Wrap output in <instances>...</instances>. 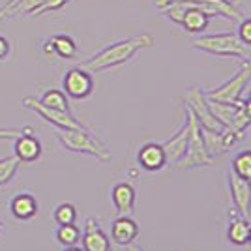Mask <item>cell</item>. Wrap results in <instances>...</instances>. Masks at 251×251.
Segmentation results:
<instances>
[{
	"label": "cell",
	"mask_w": 251,
	"mask_h": 251,
	"mask_svg": "<svg viewBox=\"0 0 251 251\" xmlns=\"http://www.w3.org/2000/svg\"><path fill=\"white\" fill-rule=\"evenodd\" d=\"M154 45V38L150 34H139L131 38H124L109 45H105L103 49L92 54L90 58H86L81 62V68H84L90 74H100L111 68H118L122 64L129 62L139 51L150 49Z\"/></svg>",
	"instance_id": "obj_1"
},
{
	"label": "cell",
	"mask_w": 251,
	"mask_h": 251,
	"mask_svg": "<svg viewBox=\"0 0 251 251\" xmlns=\"http://www.w3.org/2000/svg\"><path fill=\"white\" fill-rule=\"evenodd\" d=\"M56 141L64 150L94 156L100 163H109L113 159L111 150L88 127L86 129H56Z\"/></svg>",
	"instance_id": "obj_2"
},
{
	"label": "cell",
	"mask_w": 251,
	"mask_h": 251,
	"mask_svg": "<svg viewBox=\"0 0 251 251\" xmlns=\"http://www.w3.org/2000/svg\"><path fill=\"white\" fill-rule=\"evenodd\" d=\"M191 47L221 58H251L250 47L238 40L236 34H206L191 40Z\"/></svg>",
	"instance_id": "obj_3"
},
{
	"label": "cell",
	"mask_w": 251,
	"mask_h": 251,
	"mask_svg": "<svg viewBox=\"0 0 251 251\" xmlns=\"http://www.w3.org/2000/svg\"><path fill=\"white\" fill-rule=\"evenodd\" d=\"M251 79V58H244L240 68L236 70V74L230 77L227 83H223L218 88L212 90H202L208 100L214 101H221V103H230V105H240L242 103V94L246 90V84Z\"/></svg>",
	"instance_id": "obj_4"
},
{
	"label": "cell",
	"mask_w": 251,
	"mask_h": 251,
	"mask_svg": "<svg viewBox=\"0 0 251 251\" xmlns=\"http://www.w3.org/2000/svg\"><path fill=\"white\" fill-rule=\"evenodd\" d=\"M193 115V113H191ZM214 157L208 154V150L204 147V139H202V131L201 126L197 124L195 116L191 122V133H189L188 148L184 152V156L175 163V169H197V167H210L214 165Z\"/></svg>",
	"instance_id": "obj_5"
},
{
	"label": "cell",
	"mask_w": 251,
	"mask_h": 251,
	"mask_svg": "<svg viewBox=\"0 0 251 251\" xmlns=\"http://www.w3.org/2000/svg\"><path fill=\"white\" fill-rule=\"evenodd\" d=\"M21 105L25 109H30L38 116H42L45 122L54 126L56 129H86V126L81 124L70 111H58V109H51L38 100V98H23Z\"/></svg>",
	"instance_id": "obj_6"
},
{
	"label": "cell",
	"mask_w": 251,
	"mask_h": 251,
	"mask_svg": "<svg viewBox=\"0 0 251 251\" xmlns=\"http://www.w3.org/2000/svg\"><path fill=\"white\" fill-rule=\"evenodd\" d=\"M186 107L193 113L197 124H199L202 129H210V131H223V129H225V127L216 120V116L212 115L202 88H199V86H191V88H189L188 92H186Z\"/></svg>",
	"instance_id": "obj_7"
},
{
	"label": "cell",
	"mask_w": 251,
	"mask_h": 251,
	"mask_svg": "<svg viewBox=\"0 0 251 251\" xmlns=\"http://www.w3.org/2000/svg\"><path fill=\"white\" fill-rule=\"evenodd\" d=\"M64 94L72 100H86L94 92V79L92 74L86 72L84 68H72L68 70L62 79Z\"/></svg>",
	"instance_id": "obj_8"
},
{
	"label": "cell",
	"mask_w": 251,
	"mask_h": 251,
	"mask_svg": "<svg viewBox=\"0 0 251 251\" xmlns=\"http://www.w3.org/2000/svg\"><path fill=\"white\" fill-rule=\"evenodd\" d=\"M191 122H193V115H191V111L186 107V120H184L182 127L171 139H167L165 143H161V147L165 150V157H167L169 167H175V163L184 156V152L188 148L189 133H191Z\"/></svg>",
	"instance_id": "obj_9"
},
{
	"label": "cell",
	"mask_w": 251,
	"mask_h": 251,
	"mask_svg": "<svg viewBox=\"0 0 251 251\" xmlns=\"http://www.w3.org/2000/svg\"><path fill=\"white\" fill-rule=\"evenodd\" d=\"M227 186H229L230 199L234 202V208L238 210L244 218L251 220V184L236 176L232 171L227 173Z\"/></svg>",
	"instance_id": "obj_10"
},
{
	"label": "cell",
	"mask_w": 251,
	"mask_h": 251,
	"mask_svg": "<svg viewBox=\"0 0 251 251\" xmlns=\"http://www.w3.org/2000/svg\"><path fill=\"white\" fill-rule=\"evenodd\" d=\"M81 244H83L84 251H111V240L101 229L100 220L94 216H88L84 220Z\"/></svg>",
	"instance_id": "obj_11"
},
{
	"label": "cell",
	"mask_w": 251,
	"mask_h": 251,
	"mask_svg": "<svg viewBox=\"0 0 251 251\" xmlns=\"http://www.w3.org/2000/svg\"><path fill=\"white\" fill-rule=\"evenodd\" d=\"M137 163L147 173H159L167 167V157L161 143H145L137 150Z\"/></svg>",
	"instance_id": "obj_12"
},
{
	"label": "cell",
	"mask_w": 251,
	"mask_h": 251,
	"mask_svg": "<svg viewBox=\"0 0 251 251\" xmlns=\"http://www.w3.org/2000/svg\"><path fill=\"white\" fill-rule=\"evenodd\" d=\"M169 2H184V4H188V6L208 4V6H214V8H218V10L221 11V17H225V19H229V21H232V23H238L242 17H244L236 0H156V8L161 10L163 6H167Z\"/></svg>",
	"instance_id": "obj_13"
},
{
	"label": "cell",
	"mask_w": 251,
	"mask_h": 251,
	"mask_svg": "<svg viewBox=\"0 0 251 251\" xmlns=\"http://www.w3.org/2000/svg\"><path fill=\"white\" fill-rule=\"evenodd\" d=\"M111 201L118 216H131L137 202L135 188L129 182H118L111 189Z\"/></svg>",
	"instance_id": "obj_14"
},
{
	"label": "cell",
	"mask_w": 251,
	"mask_h": 251,
	"mask_svg": "<svg viewBox=\"0 0 251 251\" xmlns=\"http://www.w3.org/2000/svg\"><path fill=\"white\" fill-rule=\"evenodd\" d=\"M137 236H139V225L129 216H118L111 223V240L115 242L116 246L126 248L131 242H135Z\"/></svg>",
	"instance_id": "obj_15"
},
{
	"label": "cell",
	"mask_w": 251,
	"mask_h": 251,
	"mask_svg": "<svg viewBox=\"0 0 251 251\" xmlns=\"http://www.w3.org/2000/svg\"><path fill=\"white\" fill-rule=\"evenodd\" d=\"M43 148L40 139L34 135H19L13 139V154L23 163H32L38 161L42 156Z\"/></svg>",
	"instance_id": "obj_16"
},
{
	"label": "cell",
	"mask_w": 251,
	"mask_h": 251,
	"mask_svg": "<svg viewBox=\"0 0 251 251\" xmlns=\"http://www.w3.org/2000/svg\"><path fill=\"white\" fill-rule=\"evenodd\" d=\"M10 212L15 220L30 221L38 216V201L32 193H17L10 201Z\"/></svg>",
	"instance_id": "obj_17"
},
{
	"label": "cell",
	"mask_w": 251,
	"mask_h": 251,
	"mask_svg": "<svg viewBox=\"0 0 251 251\" xmlns=\"http://www.w3.org/2000/svg\"><path fill=\"white\" fill-rule=\"evenodd\" d=\"M250 227V220L238 214L236 208H232L229 212V223H227V240L234 246H246Z\"/></svg>",
	"instance_id": "obj_18"
},
{
	"label": "cell",
	"mask_w": 251,
	"mask_h": 251,
	"mask_svg": "<svg viewBox=\"0 0 251 251\" xmlns=\"http://www.w3.org/2000/svg\"><path fill=\"white\" fill-rule=\"evenodd\" d=\"M210 23V15L206 11H202L197 6H188L186 10V15L182 19V28L189 34H202V32L208 28Z\"/></svg>",
	"instance_id": "obj_19"
},
{
	"label": "cell",
	"mask_w": 251,
	"mask_h": 251,
	"mask_svg": "<svg viewBox=\"0 0 251 251\" xmlns=\"http://www.w3.org/2000/svg\"><path fill=\"white\" fill-rule=\"evenodd\" d=\"M230 171L251 184V148L238 150L230 159Z\"/></svg>",
	"instance_id": "obj_20"
},
{
	"label": "cell",
	"mask_w": 251,
	"mask_h": 251,
	"mask_svg": "<svg viewBox=\"0 0 251 251\" xmlns=\"http://www.w3.org/2000/svg\"><path fill=\"white\" fill-rule=\"evenodd\" d=\"M49 40H51L52 47H54V54H58L60 58L68 60V58H74L77 54V43H75L74 38H70L66 34H56Z\"/></svg>",
	"instance_id": "obj_21"
},
{
	"label": "cell",
	"mask_w": 251,
	"mask_h": 251,
	"mask_svg": "<svg viewBox=\"0 0 251 251\" xmlns=\"http://www.w3.org/2000/svg\"><path fill=\"white\" fill-rule=\"evenodd\" d=\"M45 107H51V109H58V111H70V101H68V96L64 94V90L58 88H49L42 94V98H38Z\"/></svg>",
	"instance_id": "obj_22"
},
{
	"label": "cell",
	"mask_w": 251,
	"mask_h": 251,
	"mask_svg": "<svg viewBox=\"0 0 251 251\" xmlns=\"http://www.w3.org/2000/svg\"><path fill=\"white\" fill-rule=\"evenodd\" d=\"M54 238L58 244L66 246H75L77 242L81 240V229L75 223H68V225H58L54 230Z\"/></svg>",
	"instance_id": "obj_23"
},
{
	"label": "cell",
	"mask_w": 251,
	"mask_h": 251,
	"mask_svg": "<svg viewBox=\"0 0 251 251\" xmlns=\"http://www.w3.org/2000/svg\"><path fill=\"white\" fill-rule=\"evenodd\" d=\"M19 159L15 156L11 157H2L0 159V186H6L10 184L13 178L17 176V171H19Z\"/></svg>",
	"instance_id": "obj_24"
},
{
	"label": "cell",
	"mask_w": 251,
	"mask_h": 251,
	"mask_svg": "<svg viewBox=\"0 0 251 251\" xmlns=\"http://www.w3.org/2000/svg\"><path fill=\"white\" fill-rule=\"evenodd\" d=\"M52 220L56 225H68V223H75L77 221V208L70 202H62L58 204L54 212H52Z\"/></svg>",
	"instance_id": "obj_25"
},
{
	"label": "cell",
	"mask_w": 251,
	"mask_h": 251,
	"mask_svg": "<svg viewBox=\"0 0 251 251\" xmlns=\"http://www.w3.org/2000/svg\"><path fill=\"white\" fill-rule=\"evenodd\" d=\"M236 25H238V28H236V30H238L236 32L238 40H240L246 47L251 49V17H242Z\"/></svg>",
	"instance_id": "obj_26"
},
{
	"label": "cell",
	"mask_w": 251,
	"mask_h": 251,
	"mask_svg": "<svg viewBox=\"0 0 251 251\" xmlns=\"http://www.w3.org/2000/svg\"><path fill=\"white\" fill-rule=\"evenodd\" d=\"M70 2H72V0H43V4L32 13V17H40V15H43V13L60 10V8H64L66 4H70Z\"/></svg>",
	"instance_id": "obj_27"
},
{
	"label": "cell",
	"mask_w": 251,
	"mask_h": 251,
	"mask_svg": "<svg viewBox=\"0 0 251 251\" xmlns=\"http://www.w3.org/2000/svg\"><path fill=\"white\" fill-rule=\"evenodd\" d=\"M21 135V129L15 127H0V141H13Z\"/></svg>",
	"instance_id": "obj_28"
},
{
	"label": "cell",
	"mask_w": 251,
	"mask_h": 251,
	"mask_svg": "<svg viewBox=\"0 0 251 251\" xmlns=\"http://www.w3.org/2000/svg\"><path fill=\"white\" fill-rule=\"evenodd\" d=\"M10 49H11L10 42H8L4 36H0V60H4V58L10 54Z\"/></svg>",
	"instance_id": "obj_29"
},
{
	"label": "cell",
	"mask_w": 251,
	"mask_h": 251,
	"mask_svg": "<svg viewBox=\"0 0 251 251\" xmlns=\"http://www.w3.org/2000/svg\"><path fill=\"white\" fill-rule=\"evenodd\" d=\"M240 107H242V113H244V115L251 120V98H248V96H246V100H242Z\"/></svg>",
	"instance_id": "obj_30"
},
{
	"label": "cell",
	"mask_w": 251,
	"mask_h": 251,
	"mask_svg": "<svg viewBox=\"0 0 251 251\" xmlns=\"http://www.w3.org/2000/svg\"><path fill=\"white\" fill-rule=\"evenodd\" d=\"M43 52L45 54H54V47H52V43H51V40H47V42H43Z\"/></svg>",
	"instance_id": "obj_31"
},
{
	"label": "cell",
	"mask_w": 251,
	"mask_h": 251,
	"mask_svg": "<svg viewBox=\"0 0 251 251\" xmlns=\"http://www.w3.org/2000/svg\"><path fill=\"white\" fill-rule=\"evenodd\" d=\"M126 251H145V248H141V246H137V244H129V246H126Z\"/></svg>",
	"instance_id": "obj_32"
},
{
	"label": "cell",
	"mask_w": 251,
	"mask_h": 251,
	"mask_svg": "<svg viewBox=\"0 0 251 251\" xmlns=\"http://www.w3.org/2000/svg\"><path fill=\"white\" fill-rule=\"evenodd\" d=\"M21 135H34V127H32V126H26V127H23Z\"/></svg>",
	"instance_id": "obj_33"
},
{
	"label": "cell",
	"mask_w": 251,
	"mask_h": 251,
	"mask_svg": "<svg viewBox=\"0 0 251 251\" xmlns=\"http://www.w3.org/2000/svg\"><path fill=\"white\" fill-rule=\"evenodd\" d=\"M62 251H84V250L83 248H77V244H75V246H66Z\"/></svg>",
	"instance_id": "obj_34"
},
{
	"label": "cell",
	"mask_w": 251,
	"mask_h": 251,
	"mask_svg": "<svg viewBox=\"0 0 251 251\" xmlns=\"http://www.w3.org/2000/svg\"><path fill=\"white\" fill-rule=\"evenodd\" d=\"M246 244L251 248V227H250V230H248V240H246Z\"/></svg>",
	"instance_id": "obj_35"
},
{
	"label": "cell",
	"mask_w": 251,
	"mask_h": 251,
	"mask_svg": "<svg viewBox=\"0 0 251 251\" xmlns=\"http://www.w3.org/2000/svg\"><path fill=\"white\" fill-rule=\"evenodd\" d=\"M2 229H4V223H2V220H0V232H2Z\"/></svg>",
	"instance_id": "obj_36"
},
{
	"label": "cell",
	"mask_w": 251,
	"mask_h": 251,
	"mask_svg": "<svg viewBox=\"0 0 251 251\" xmlns=\"http://www.w3.org/2000/svg\"><path fill=\"white\" fill-rule=\"evenodd\" d=\"M248 98H251V88H250V92H248Z\"/></svg>",
	"instance_id": "obj_37"
}]
</instances>
